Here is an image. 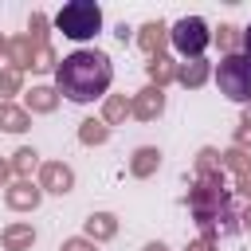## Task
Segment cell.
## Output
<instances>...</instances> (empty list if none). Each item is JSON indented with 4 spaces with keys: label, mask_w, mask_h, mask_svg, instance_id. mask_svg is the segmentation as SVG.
<instances>
[{
    "label": "cell",
    "mask_w": 251,
    "mask_h": 251,
    "mask_svg": "<svg viewBox=\"0 0 251 251\" xmlns=\"http://www.w3.org/2000/svg\"><path fill=\"white\" fill-rule=\"evenodd\" d=\"M161 110H165V90H161V86H145V90L129 102V114H137L141 122H153Z\"/></svg>",
    "instance_id": "obj_6"
},
{
    "label": "cell",
    "mask_w": 251,
    "mask_h": 251,
    "mask_svg": "<svg viewBox=\"0 0 251 251\" xmlns=\"http://www.w3.org/2000/svg\"><path fill=\"white\" fill-rule=\"evenodd\" d=\"M35 204H39V188H35V184H16V188H8V208L24 212V208H35Z\"/></svg>",
    "instance_id": "obj_11"
},
{
    "label": "cell",
    "mask_w": 251,
    "mask_h": 251,
    "mask_svg": "<svg viewBox=\"0 0 251 251\" xmlns=\"http://www.w3.org/2000/svg\"><path fill=\"white\" fill-rule=\"evenodd\" d=\"M204 78H208V63L204 59H188V63L176 67V82H184V86H200Z\"/></svg>",
    "instance_id": "obj_10"
},
{
    "label": "cell",
    "mask_w": 251,
    "mask_h": 251,
    "mask_svg": "<svg viewBox=\"0 0 251 251\" xmlns=\"http://www.w3.org/2000/svg\"><path fill=\"white\" fill-rule=\"evenodd\" d=\"M0 51H4V39H0Z\"/></svg>",
    "instance_id": "obj_31"
},
{
    "label": "cell",
    "mask_w": 251,
    "mask_h": 251,
    "mask_svg": "<svg viewBox=\"0 0 251 251\" xmlns=\"http://www.w3.org/2000/svg\"><path fill=\"white\" fill-rule=\"evenodd\" d=\"M31 67H35V71H51V67H55V55H51V47H47V43H39V47H35Z\"/></svg>",
    "instance_id": "obj_20"
},
{
    "label": "cell",
    "mask_w": 251,
    "mask_h": 251,
    "mask_svg": "<svg viewBox=\"0 0 251 251\" xmlns=\"http://www.w3.org/2000/svg\"><path fill=\"white\" fill-rule=\"evenodd\" d=\"M86 145H98V141H106L110 137V129L102 126V122H82V133H78Z\"/></svg>",
    "instance_id": "obj_18"
},
{
    "label": "cell",
    "mask_w": 251,
    "mask_h": 251,
    "mask_svg": "<svg viewBox=\"0 0 251 251\" xmlns=\"http://www.w3.org/2000/svg\"><path fill=\"white\" fill-rule=\"evenodd\" d=\"M192 216H196V224L204 227V239H216V235H231L239 224V216L231 212V204H227V188H224V176L220 173H204L200 176V184L192 188Z\"/></svg>",
    "instance_id": "obj_2"
},
{
    "label": "cell",
    "mask_w": 251,
    "mask_h": 251,
    "mask_svg": "<svg viewBox=\"0 0 251 251\" xmlns=\"http://www.w3.org/2000/svg\"><path fill=\"white\" fill-rule=\"evenodd\" d=\"M35 165H39V153H35V149H20V153H16V165H12V169H16V173H31Z\"/></svg>",
    "instance_id": "obj_21"
},
{
    "label": "cell",
    "mask_w": 251,
    "mask_h": 251,
    "mask_svg": "<svg viewBox=\"0 0 251 251\" xmlns=\"http://www.w3.org/2000/svg\"><path fill=\"white\" fill-rule=\"evenodd\" d=\"M137 39H141V47L149 51V59H157V55H161V47H165V24H145Z\"/></svg>",
    "instance_id": "obj_14"
},
{
    "label": "cell",
    "mask_w": 251,
    "mask_h": 251,
    "mask_svg": "<svg viewBox=\"0 0 251 251\" xmlns=\"http://www.w3.org/2000/svg\"><path fill=\"white\" fill-rule=\"evenodd\" d=\"M149 78L161 86V82H169V78H176V71L169 67V59L165 55H157V59H149Z\"/></svg>",
    "instance_id": "obj_17"
},
{
    "label": "cell",
    "mask_w": 251,
    "mask_h": 251,
    "mask_svg": "<svg viewBox=\"0 0 251 251\" xmlns=\"http://www.w3.org/2000/svg\"><path fill=\"white\" fill-rule=\"evenodd\" d=\"M129 114V102L122 98V94H114V98H106V122H122Z\"/></svg>",
    "instance_id": "obj_19"
},
{
    "label": "cell",
    "mask_w": 251,
    "mask_h": 251,
    "mask_svg": "<svg viewBox=\"0 0 251 251\" xmlns=\"http://www.w3.org/2000/svg\"><path fill=\"white\" fill-rule=\"evenodd\" d=\"M224 161L235 169V176H239V192H247V196H251V157H247L243 149H227V153H224Z\"/></svg>",
    "instance_id": "obj_8"
},
{
    "label": "cell",
    "mask_w": 251,
    "mask_h": 251,
    "mask_svg": "<svg viewBox=\"0 0 251 251\" xmlns=\"http://www.w3.org/2000/svg\"><path fill=\"white\" fill-rule=\"evenodd\" d=\"M169 43H173L184 59H200V55H204V47L212 43V31H208V24H204L200 16H184V20H176V24H173Z\"/></svg>",
    "instance_id": "obj_5"
},
{
    "label": "cell",
    "mask_w": 251,
    "mask_h": 251,
    "mask_svg": "<svg viewBox=\"0 0 251 251\" xmlns=\"http://www.w3.org/2000/svg\"><path fill=\"white\" fill-rule=\"evenodd\" d=\"M55 27H59L67 39H75V43L94 39V35L102 31V8H98L94 0H71V4H63V8L55 12Z\"/></svg>",
    "instance_id": "obj_3"
},
{
    "label": "cell",
    "mask_w": 251,
    "mask_h": 251,
    "mask_svg": "<svg viewBox=\"0 0 251 251\" xmlns=\"http://www.w3.org/2000/svg\"><path fill=\"white\" fill-rule=\"evenodd\" d=\"M63 251H94V243H90V239H67Z\"/></svg>",
    "instance_id": "obj_24"
},
{
    "label": "cell",
    "mask_w": 251,
    "mask_h": 251,
    "mask_svg": "<svg viewBox=\"0 0 251 251\" xmlns=\"http://www.w3.org/2000/svg\"><path fill=\"white\" fill-rule=\"evenodd\" d=\"M157 161H161L157 149H137V153H133V173H137V176H149V173L157 169Z\"/></svg>",
    "instance_id": "obj_16"
},
{
    "label": "cell",
    "mask_w": 251,
    "mask_h": 251,
    "mask_svg": "<svg viewBox=\"0 0 251 251\" xmlns=\"http://www.w3.org/2000/svg\"><path fill=\"white\" fill-rule=\"evenodd\" d=\"M188 251H212V239H196V243H192Z\"/></svg>",
    "instance_id": "obj_27"
},
{
    "label": "cell",
    "mask_w": 251,
    "mask_h": 251,
    "mask_svg": "<svg viewBox=\"0 0 251 251\" xmlns=\"http://www.w3.org/2000/svg\"><path fill=\"white\" fill-rule=\"evenodd\" d=\"M216 86L224 98L239 102V106H251V59L243 51H231L220 59L216 67Z\"/></svg>",
    "instance_id": "obj_4"
},
{
    "label": "cell",
    "mask_w": 251,
    "mask_h": 251,
    "mask_svg": "<svg viewBox=\"0 0 251 251\" xmlns=\"http://www.w3.org/2000/svg\"><path fill=\"white\" fill-rule=\"evenodd\" d=\"M0 129H8V133H24V129H27V110L0 102Z\"/></svg>",
    "instance_id": "obj_13"
},
{
    "label": "cell",
    "mask_w": 251,
    "mask_h": 251,
    "mask_svg": "<svg viewBox=\"0 0 251 251\" xmlns=\"http://www.w3.org/2000/svg\"><path fill=\"white\" fill-rule=\"evenodd\" d=\"M31 243H35L31 224H12V227L4 231V247H8V251H24V247H31Z\"/></svg>",
    "instance_id": "obj_12"
},
{
    "label": "cell",
    "mask_w": 251,
    "mask_h": 251,
    "mask_svg": "<svg viewBox=\"0 0 251 251\" xmlns=\"http://www.w3.org/2000/svg\"><path fill=\"white\" fill-rule=\"evenodd\" d=\"M239 43H243V55H247V59H251V24H247V27H243V35H239Z\"/></svg>",
    "instance_id": "obj_26"
},
{
    "label": "cell",
    "mask_w": 251,
    "mask_h": 251,
    "mask_svg": "<svg viewBox=\"0 0 251 251\" xmlns=\"http://www.w3.org/2000/svg\"><path fill=\"white\" fill-rule=\"evenodd\" d=\"M55 102H59V94H55L51 86H35V90L27 94V110H39V114L55 110Z\"/></svg>",
    "instance_id": "obj_15"
},
{
    "label": "cell",
    "mask_w": 251,
    "mask_h": 251,
    "mask_svg": "<svg viewBox=\"0 0 251 251\" xmlns=\"http://www.w3.org/2000/svg\"><path fill=\"white\" fill-rule=\"evenodd\" d=\"M118 231V220L110 216V212H98V216H90L86 220V239L94 243V239H110Z\"/></svg>",
    "instance_id": "obj_9"
},
{
    "label": "cell",
    "mask_w": 251,
    "mask_h": 251,
    "mask_svg": "<svg viewBox=\"0 0 251 251\" xmlns=\"http://www.w3.org/2000/svg\"><path fill=\"white\" fill-rule=\"evenodd\" d=\"M239 227H251V204L243 208V216H239Z\"/></svg>",
    "instance_id": "obj_28"
},
{
    "label": "cell",
    "mask_w": 251,
    "mask_h": 251,
    "mask_svg": "<svg viewBox=\"0 0 251 251\" xmlns=\"http://www.w3.org/2000/svg\"><path fill=\"white\" fill-rule=\"evenodd\" d=\"M145 251H169V247H165V243H149Z\"/></svg>",
    "instance_id": "obj_29"
},
{
    "label": "cell",
    "mask_w": 251,
    "mask_h": 251,
    "mask_svg": "<svg viewBox=\"0 0 251 251\" xmlns=\"http://www.w3.org/2000/svg\"><path fill=\"white\" fill-rule=\"evenodd\" d=\"M235 141H239V145H251V122H239V129H235Z\"/></svg>",
    "instance_id": "obj_25"
},
{
    "label": "cell",
    "mask_w": 251,
    "mask_h": 251,
    "mask_svg": "<svg viewBox=\"0 0 251 251\" xmlns=\"http://www.w3.org/2000/svg\"><path fill=\"white\" fill-rule=\"evenodd\" d=\"M71 184H75V173H71L63 161H51V165H43L39 188H47V192H71Z\"/></svg>",
    "instance_id": "obj_7"
},
{
    "label": "cell",
    "mask_w": 251,
    "mask_h": 251,
    "mask_svg": "<svg viewBox=\"0 0 251 251\" xmlns=\"http://www.w3.org/2000/svg\"><path fill=\"white\" fill-rule=\"evenodd\" d=\"M235 31H239V27H231V24H224V27H220V35H216V43H220V47H227V55H231V47H235V39H239Z\"/></svg>",
    "instance_id": "obj_23"
},
{
    "label": "cell",
    "mask_w": 251,
    "mask_h": 251,
    "mask_svg": "<svg viewBox=\"0 0 251 251\" xmlns=\"http://www.w3.org/2000/svg\"><path fill=\"white\" fill-rule=\"evenodd\" d=\"M12 90H20V71L16 67L0 71V94H12Z\"/></svg>",
    "instance_id": "obj_22"
},
{
    "label": "cell",
    "mask_w": 251,
    "mask_h": 251,
    "mask_svg": "<svg viewBox=\"0 0 251 251\" xmlns=\"http://www.w3.org/2000/svg\"><path fill=\"white\" fill-rule=\"evenodd\" d=\"M8 173H12V169H8V165H4V161H0V180H4V176H8Z\"/></svg>",
    "instance_id": "obj_30"
},
{
    "label": "cell",
    "mask_w": 251,
    "mask_h": 251,
    "mask_svg": "<svg viewBox=\"0 0 251 251\" xmlns=\"http://www.w3.org/2000/svg\"><path fill=\"white\" fill-rule=\"evenodd\" d=\"M110 82H114V67H110V55H106V51L82 47V51H71V55L55 67V86H59V94H63L67 102H78V106L106 98Z\"/></svg>",
    "instance_id": "obj_1"
}]
</instances>
